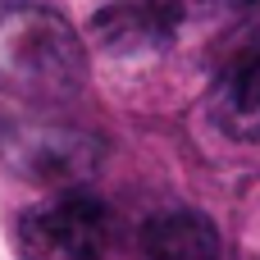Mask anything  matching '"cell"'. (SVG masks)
I'll return each mask as SVG.
<instances>
[{"label":"cell","instance_id":"cell-1","mask_svg":"<svg viewBox=\"0 0 260 260\" xmlns=\"http://www.w3.org/2000/svg\"><path fill=\"white\" fill-rule=\"evenodd\" d=\"M87 87L78 27L41 0H0V91L27 105H64Z\"/></svg>","mask_w":260,"mask_h":260},{"label":"cell","instance_id":"cell-2","mask_svg":"<svg viewBox=\"0 0 260 260\" xmlns=\"http://www.w3.org/2000/svg\"><path fill=\"white\" fill-rule=\"evenodd\" d=\"M101 155H105V146L87 128L41 119V114L0 119V165L37 187L69 192L101 169Z\"/></svg>","mask_w":260,"mask_h":260},{"label":"cell","instance_id":"cell-3","mask_svg":"<svg viewBox=\"0 0 260 260\" xmlns=\"http://www.w3.org/2000/svg\"><path fill=\"white\" fill-rule=\"evenodd\" d=\"M18 260H110V210L69 187L27 206L14 219Z\"/></svg>","mask_w":260,"mask_h":260},{"label":"cell","instance_id":"cell-4","mask_svg":"<svg viewBox=\"0 0 260 260\" xmlns=\"http://www.w3.org/2000/svg\"><path fill=\"white\" fill-rule=\"evenodd\" d=\"M206 9L210 0H105L91 14L87 37L114 59H142L169 50Z\"/></svg>","mask_w":260,"mask_h":260},{"label":"cell","instance_id":"cell-5","mask_svg":"<svg viewBox=\"0 0 260 260\" xmlns=\"http://www.w3.org/2000/svg\"><path fill=\"white\" fill-rule=\"evenodd\" d=\"M210 123L229 142H260V14L229 37L215 64Z\"/></svg>","mask_w":260,"mask_h":260},{"label":"cell","instance_id":"cell-6","mask_svg":"<svg viewBox=\"0 0 260 260\" xmlns=\"http://www.w3.org/2000/svg\"><path fill=\"white\" fill-rule=\"evenodd\" d=\"M142 251L146 260H219V233L197 210H169L142 229Z\"/></svg>","mask_w":260,"mask_h":260}]
</instances>
